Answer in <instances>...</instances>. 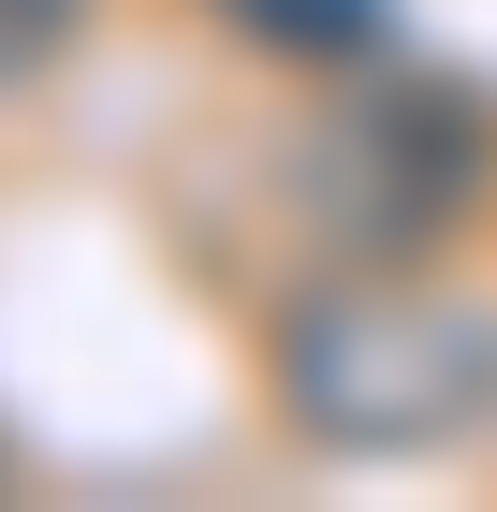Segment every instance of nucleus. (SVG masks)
<instances>
[{"mask_svg":"<svg viewBox=\"0 0 497 512\" xmlns=\"http://www.w3.org/2000/svg\"><path fill=\"white\" fill-rule=\"evenodd\" d=\"M278 410L322 454H439L497 410V322L395 264L307 278L278 308Z\"/></svg>","mask_w":497,"mask_h":512,"instance_id":"obj_1","label":"nucleus"},{"mask_svg":"<svg viewBox=\"0 0 497 512\" xmlns=\"http://www.w3.org/2000/svg\"><path fill=\"white\" fill-rule=\"evenodd\" d=\"M497 176V103L468 74H366L293 132V220L337 264H424Z\"/></svg>","mask_w":497,"mask_h":512,"instance_id":"obj_2","label":"nucleus"},{"mask_svg":"<svg viewBox=\"0 0 497 512\" xmlns=\"http://www.w3.org/2000/svg\"><path fill=\"white\" fill-rule=\"evenodd\" d=\"M220 30H249L264 59H381L395 0H220Z\"/></svg>","mask_w":497,"mask_h":512,"instance_id":"obj_3","label":"nucleus"},{"mask_svg":"<svg viewBox=\"0 0 497 512\" xmlns=\"http://www.w3.org/2000/svg\"><path fill=\"white\" fill-rule=\"evenodd\" d=\"M74 15H88V0H0V88H30L44 59L74 44Z\"/></svg>","mask_w":497,"mask_h":512,"instance_id":"obj_4","label":"nucleus"}]
</instances>
